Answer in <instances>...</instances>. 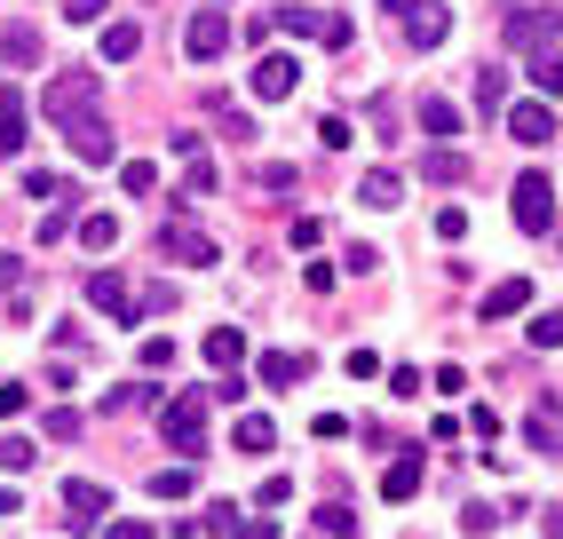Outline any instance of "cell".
Masks as SVG:
<instances>
[{
  "instance_id": "ab89813d",
  "label": "cell",
  "mask_w": 563,
  "mask_h": 539,
  "mask_svg": "<svg viewBox=\"0 0 563 539\" xmlns=\"http://www.w3.org/2000/svg\"><path fill=\"white\" fill-rule=\"evenodd\" d=\"M437 239H468V215L461 207H437Z\"/></svg>"
},
{
  "instance_id": "7dc6e473",
  "label": "cell",
  "mask_w": 563,
  "mask_h": 539,
  "mask_svg": "<svg viewBox=\"0 0 563 539\" xmlns=\"http://www.w3.org/2000/svg\"><path fill=\"white\" fill-rule=\"evenodd\" d=\"M9 278H16V262H0V286H9Z\"/></svg>"
},
{
  "instance_id": "6da1fadb",
  "label": "cell",
  "mask_w": 563,
  "mask_h": 539,
  "mask_svg": "<svg viewBox=\"0 0 563 539\" xmlns=\"http://www.w3.org/2000/svg\"><path fill=\"white\" fill-rule=\"evenodd\" d=\"M96 96H103V80H96V72H56V80H48V96H41V111L56 120V135H71L80 120H96Z\"/></svg>"
},
{
  "instance_id": "d6a6232c",
  "label": "cell",
  "mask_w": 563,
  "mask_h": 539,
  "mask_svg": "<svg viewBox=\"0 0 563 539\" xmlns=\"http://www.w3.org/2000/svg\"><path fill=\"white\" fill-rule=\"evenodd\" d=\"M41 429H48L56 444H71V437H80V429H88V420H80V413H71V405H56V413L41 420Z\"/></svg>"
},
{
  "instance_id": "d4e9b609",
  "label": "cell",
  "mask_w": 563,
  "mask_h": 539,
  "mask_svg": "<svg viewBox=\"0 0 563 539\" xmlns=\"http://www.w3.org/2000/svg\"><path fill=\"white\" fill-rule=\"evenodd\" d=\"M207 190H214V160L199 151V160H183V199H207Z\"/></svg>"
},
{
  "instance_id": "3957f363",
  "label": "cell",
  "mask_w": 563,
  "mask_h": 539,
  "mask_svg": "<svg viewBox=\"0 0 563 539\" xmlns=\"http://www.w3.org/2000/svg\"><path fill=\"white\" fill-rule=\"evenodd\" d=\"M159 437H167L183 460H199V452H207V397H175V405H159Z\"/></svg>"
},
{
  "instance_id": "bcb514c9",
  "label": "cell",
  "mask_w": 563,
  "mask_h": 539,
  "mask_svg": "<svg viewBox=\"0 0 563 539\" xmlns=\"http://www.w3.org/2000/svg\"><path fill=\"white\" fill-rule=\"evenodd\" d=\"M382 9H389V16H405V9H421V0H382Z\"/></svg>"
},
{
  "instance_id": "4dcf8cb0",
  "label": "cell",
  "mask_w": 563,
  "mask_h": 539,
  "mask_svg": "<svg viewBox=\"0 0 563 539\" xmlns=\"http://www.w3.org/2000/svg\"><path fill=\"white\" fill-rule=\"evenodd\" d=\"M532 350H563V310H540L532 318Z\"/></svg>"
},
{
  "instance_id": "7402d4cb",
  "label": "cell",
  "mask_w": 563,
  "mask_h": 539,
  "mask_svg": "<svg viewBox=\"0 0 563 539\" xmlns=\"http://www.w3.org/2000/svg\"><path fill=\"white\" fill-rule=\"evenodd\" d=\"M0 56H9V64H32V56H41V32H32V24H9V32H0Z\"/></svg>"
},
{
  "instance_id": "9c48e42d",
  "label": "cell",
  "mask_w": 563,
  "mask_h": 539,
  "mask_svg": "<svg viewBox=\"0 0 563 539\" xmlns=\"http://www.w3.org/2000/svg\"><path fill=\"white\" fill-rule=\"evenodd\" d=\"M159 254L199 262V270H207V262H214V239H207V230H191V222H167V230H159Z\"/></svg>"
},
{
  "instance_id": "9a60e30c",
  "label": "cell",
  "mask_w": 563,
  "mask_h": 539,
  "mask_svg": "<svg viewBox=\"0 0 563 539\" xmlns=\"http://www.w3.org/2000/svg\"><path fill=\"white\" fill-rule=\"evenodd\" d=\"M412 492H421V452H397L382 469V499H412Z\"/></svg>"
},
{
  "instance_id": "74e56055",
  "label": "cell",
  "mask_w": 563,
  "mask_h": 539,
  "mask_svg": "<svg viewBox=\"0 0 563 539\" xmlns=\"http://www.w3.org/2000/svg\"><path fill=\"white\" fill-rule=\"evenodd\" d=\"M318 143H325V151H350L357 135H350V120H318Z\"/></svg>"
},
{
  "instance_id": "836d02e7",
  "label": "cell",
  "mask_w": 563,
  "mask_h": 539,
  "mask_svg": "<svg viewBox=\"0 0 563 539\" xmlns=\"http://www.w3.org/2000/svg\"><path fill=\"white\" fill-rule=\"evenodd\" d=\"M183 492H191V469H159L152 476V499H183Z\"/></svg>"
},
{
  "instance_id": "cb8c5ba5",
  "label": "cell",
  "mask_w": 563,
  "mask_h": 539,
  "mask_svg": "<svg viewBox=\"0 0 563 539\" xmlns=\"http://www.w3.org/2000/svg\"><path fill=\"white\" fill-rule=\"evenodd\" d=\"M32 460H41V444H32V437H0V469H9V476H24Z\"/></svg>"
},
{
  "instance_id": "5b68a950",
  "label": "cell",
  "mask_w": 563,
  "mask_h": 539,
  "mask_svg": "<svg viewBox=\"0 0 563 539\" xmlns=\"http://www.w3.org/2000/svg\"><path fill=\"white\" fill-rule=\"evenodd\" d=\"M222 48H231V16H222V9H199L191 24H183V56H191V64H214Z\"/></svg>"
},
{
  "instance_id": "30bf717a",
  "label": "cell",
  "mask_w": 563,
  "mask_h": 539,
  "mask_svg": "<svg viewBox=\"0 0 563 539\" xmlns=\"http://www.w3.org/2000/svg\"><path fill=\"white\" fill-rule=\"evenodd\" d=\"M421 135H437V151H453V135H461V103H453V96H421Z\"/></svg>"
},
{
  "instance_id": "4fadbf2b",
  "label": "cell",
  "mask_w": 563,
  "mask_h": 539,
  "mask_svg": "<svg viewBox=\"0 0 563 539\" xmlns=\"http://www.w3.org/2000/svg\"><path fill=\"white\" fill-rule=\"evenodd\" d=\"M516 310H532V278H500L493 294H484V318H493V326L516 318Z\"/></svg>"
},
{
  "instance_id": "ffe728a7",
  "label": "cell",
  "mask_w": 563,
  "mask_h": 539,
  "mask_svg": "<svg viewBox=\"0 0 563 539\" xmlns=\"http://www.w3.org/2000/svg\"><path fill=\"white\" fill-rule=\"evenodd\" d=\"M80 246L88 254H111V246H120V215H80Z\"/></svg>"
},
{
  "instance_id": "277c9868",
  "label": "cell",
  "mask_w": 563,
  "mask_h": 539,
  "mask_svg": "<svg viewBox=\"0 0 563 539\" xmlns=\"http://www.w3.org/2000/svg\"><path fill=\"white\" fill-rule=\"evenodd\" d=\"M555 32H563V9H508V16H500V41L523 48V56H548Z\"/></svg>"
},
{
  "instance_id": "60d3db41",
  "label": "cell",
  "mask_w": 563,
  "mask_h": 539,
  "mask_svg": "<svg viewBox=\"0 0 563 539\" xmlns=\"http://www.w3.org/2000/svg\"><path fill=\"white\" fill-rule=\"evenodd\" d=\"M199 524H207V531H239V508H231V499H214V508H207Z\"/></svg>"
},
{
  "instance_id": "8fae6325",
  "label": "cell",
  "mask_w": 563,
  "mask_h": 539,
  "mask_svg": "<svg viewBox=\"0 0 563 539\" xmlns=\"http://www.w3.org/2000/svg\"><path fill=\"white\" fill-rule=\"evenodd\" d=\"M508 135L516 143H555V111L548 103H508Z\"/></svg>"
},
{
  "instance_id": "5bb4252c",
  "label": "cell",
  "mask_w": 563,
  "mask_h": 539,
  "mask_svg": "<svg viewBox=\"0 0 563 539\" xmlns=\"http://www.w3.org/2000/svg\"><path fill=\"white\" fill-rule=\"evenodd\" d=\"M444 32H453V9H412L405 16V41L412 48H444Z\"/></svg>"
},
{
  "instance_id": "f35d334b",
  "label": "cell",
  "mask_w": 563,
  "mask_h": 539,
  "mask_svg": "<svg viewBox=\"0 0 563 539\" xmlns=\"http://www.w3.org/2000/svg\"><path fill=\"white\" fill-rule=\"evenodd\" d=\"M103 9H111V0H64V16H71V24H103Z\"/></svg>"
},
{
  "instance_id": "8992f818",
  "label": "cell",
  "mask_w": 563,
  "mask_h": 539,
  "mask_svg": "<svg viewBox=\"0 0 563 539\" xmlns=\"http://www.w3.org/2000/svg\"><path fill=\"white\" fill-rule=\"evenodd\" d=\"M103 508H111V492L103 484H64V531H103Z\"/></svg>"
},
{
  "instance_id": "1f68e13d",
  "label": "cell",
  "mask_w": 563,
  "mask_h": 539,
  "mask_svg": "<svg viewBox=\"0 0 563 539\" xmlns=\"http://www.w3.org/2000/svg\"><path fill=\"white\" fill-rule=\"evenodd\" d=\"M476 103L500 111V103H508V72H476Z\"/></svg>"
},
{
  "instance_id": "603a6c76",
  "label": "cell",
  "mask_w": 563,
  "mask_h": 539,
  "mask_svg": "<svg viewBox=\"0 0 563 539\" xmlns=\"http://www.w3.org/2000/svg\"><path fill=\"white\" fill-rule=\"evenodd\" d=\"M135 48H143V32H135V24H103V64H128Z\"/></svg>"
},
{
  "instance_id": "7a4b0ae2",
  "label": "cell",
  "mask_w": 563,
  "mask_h": 539,
  "mask_svg": "<svg viewBox=\"0 0 563 539\" xmlns=\"http://www.w3.org/2000/svg\"><path fill=\"white\" fill-rule=\"evenodd\" d=\"M508 215H516V230L548 239V230H555V183H548V175H516V190H508Z\"/></svg>"
},
{
  "instance_id": "ac0fdd59",
  "label": "cell",
  "mask_w": 563,
  "mask_h": 539,
  "mask_svg": "<svg viewBox=\"0 0 563 539\" xmlns=\"http://www.w3.org/2000/svg\"><path fill=\"white\" fill-rule=\"evenodd\" d=\"M231 444H239V452H271V444H278V429H271V413H239V429H231Z\"/></svg>"
},
{
  "instance_id": "d6986e66",
  "label": "cell",
  "mask_w": 563,
  "mask_h": 539,
  "mask_svg": "<svg viewBox=\"0 0 563 539\" xmlns=\"http://www.w3.org/2000/svg\"><path fill=\"white\" fill-rule=\"evenodd\" d=\"M239 358H246V333H239V326H214V333H207V365H222V373H231Z\"/></svg>"
},
{
  "instance_id": "7c38bea8",
  "label": "cell",
  "mask_w": 563,
  "mask_h": 539,
  "mask_svg": "<svg viewBox=\"0 0 563 539\" xmlns=\"http://www.w3.org/2000/svg\"><path fill=\"white\" fill-rule=\"evenodd\" d=\"M64 143H71V151H80V160H88V167H103V160H111V151H120V143H111V120H103V111H96V120H80V128H71Z\"/></svg>"
},
{
  "instance_id": "7bdbcfd3",
  "label": "cell",
  "mask_w": 563,
  "mask_h": 539,
  "mask_svg": "<svg viewBox=\"0 0 563 539\" xmlns=\"http://www.w3.org/2000/svg\"><path fill=\"white\" fill-rule=\"evenodd\" d=\"M278 24H286V32H318L325 16H318V9H278Z\"/></svg>"
},
{
  "instance_id": "484cf974",
  "label": "cell",
  "mask_w": 563,
  "mask_h": 539,
  "mask_svg": "<svg viewBox=\"0 0 563 539\" xmlns=\"http://www.w3.org/2000/svg\"><path fill=\"white\" fill-rule=\"evenodd\" d=\"M421 175H429V183H468V160H461V151H429Z\"/></svg>"
},
{
  "instance_id": "e0dca14e",
  "label": "cell",
  "mask_w": 563,
  "mask_h": 539,
  "mask_svg": "<svg viewBox=\"0 0 563 539\" xmlns=\"http://www.w3.org/2000/svg\"><path fill=\"white\" fill-rule=\"evenodd\" d=\"M357 199H365V207H373V215H389V207H397V199H405V183H397V175H389V167H373V175H365V183H357Z\"/></svg>"
},
{
  "instance_id": "ba28073f",
  "label": "cell",
  "mask_w": 563,
  "mask_h": 539,
  "mask_svg": "<svg viewBox=\"0 0 563 539\" xmlns=\"http://www.w3.org/2000/svg\"><path fill=\"white\" fill-rule=\"evenodd\" d=\"M88 301H96V310L103 318H135V294H128V278H120V270H96V278H88Z\"/></svg>"
},
{
  "instance_id": "e575fe53",
  "label": "cell",
  "mask_w": 563,
  "mask_h": 539,
  "mask_svg": "<svg viewBox=\"0 0 563 539\" xmlns=\"http://www.w3.org/2000/svg\"><path fill=\"white\" fill-rule=\"evenodd\" d=\"M32 405V389H24V381H0V420H16Z\"/></svg>"
},
{
  "instance_id": "f546056e",
  "label": "cell",
  "mask_w": 563,
  "mask_h": 539,
  "mask_svg": "<svg viewBox=\"0 0 563 539\" xmlns=\"http://www.w3.org/2000/svg\"><path fill=\"white\" fill-rule=\"evenodd\" d=\"M24 190H32V199H80V190H71V183H56L48 167H32V175H24Z\"/></svg>"
},
{
  "instance_id": "d590c367",
  "label": "cell",
  "mask_w": 563,
  "mask_h": 539,
  "mask_svg": "<svg viewBox=\"0 0 563 539\" xmlns=\"http://www.w3.org/2000/svg\"><path fill=\"white\" fill-rule=\"evenodd\" d=\"M143 365L167 373V365H175V341H167V333H152V341H143Z\"/></svg>"
},
{
  "instance_id": "4316f807",
  "label": "cell",
  "mask_w": 563,
  "mask_h": 539,
  "mask_svg": "<svg viewBox=\"0 0 563 539\" xmlns=\"http://www.w3.org/2000/svg\"><path fill=\"white\" fill-rule=\"evenodd\" d=\"M532 88H540V96H563V56H555V48L532 56Z\"/></svg>"
},
{
  "instance_id": "f6af8a7d",
  "label": "cell",
  "mask_w": 563,
  "mask_h": 539,
  "mask_svg": "<svg viewBox=\"0 0 563 539\" xmlns=\"http://www.w3.org/2000/svg\"><path fill=\"white\" fill-rule=\"evenodd\" d=\"M0 516H16V492H9V484H0Z\"/></svg>"
},
{
  "instance_id": "ee69618b",
  "label": "cell",
  "mask_w": 563,
  "mask_h": 539,
  "mask_svg": "<svg viewBox=\"0 0 563 539\" xmlns=\"http://www.w3.org/2000/svg\"><path fill=\"white\" fill-rule=\"evenodd\" d=\"M239 539H278V524H271V516H254V524H239Z\"/></svg>"
},
{
  "instance_id": "52a82bcc",
  "label": "cell",
  "mask_w": 563,
  "mask_h": 539,
  "mask_svg": "<svg viewBox=\"0 0 563 539\" xmlns=\"http://www.w3.org/2000/svg\"><path fill=\"white\" fill-rule=\"evenodd\" d=\"M294 80H302V64H294V56H254V96L262 103H286Z\"/></svg>"
},
{
  "instance_id": "f1b7e54d",
  "label": "cell",
  "mask_w": 563,
  "mask_h": 539,
  "mask_svg": "<svg viewBox=\"0 0 563 539\" xmlns=\"http://www.w3.org/2000/svg\"><path fill=\"white\" fill-rule=\"evenodd\" d=\"M152 183H159V167H152V160H128V167H120V190H128V199H143Z\"/></svg>"
},
{
  "instance_id": "b9f144b4",
  "label": "cell",
  "mask_w": 563,
  "mask_h": 539,
  "mask_svg": "<svg viewBox=\"0 0 563 539\" xmlns=\"http://www.w3.org/2000/svg\"><path fill=\"white\" fill-rule=\"evenodd\" d=\"M96 539H152V524H143V516H128V524H103Z\"/></svg>"
},
{
  "instance_id": "2e32d148",
  "label": "cell",
  "mask_w": 563,
  "mask_h": 539,
  "mask_svg": "<svg viewBox=\"0 0 563 539\" xmlns=\"http://www.w3.org/2000/svg\"><path fill=\"white\" fill-rule=\"evenodd\" d=\"M16 151H24V96L0 88V160H16Z\"/></svg>"
},
{
  "instance_id": "83f0119b",
  "label": "cell",
  "mask_w": 563,
  "mask_h": 539,
  "mask_svg": "<svg viewBox=\"0 0 563 539\" xmlns=\"http://www.w3.org/2000/svg\"><path fill=\"white\" fill-rule=\"evenodd\" d=\"M318 531H325V539H350V531H357V516L342 508V499H325V508H318Z\"/></svg>"
},
{
  "instance_id": "c3c4849f",
  "label": "cell",
  "mask_w": 563,
  "mask_h": 539,
  "mask_svg": "<svg viewBox=\"0 0 563 539\" xmlns=\"http://www.w3.org/2000/svg\"><path fill=\"white\" fill-rule=\"evenodd\" d=\"M548 531H555V539H563V508H555V524H548Z\"/></svg>"
},
{
  "instance_id": "8d00e7d4",
  "label": "cell",
  "mask_w": 563,
  "mask_h": 539,
  "mask_svg": "<svg viewBox=\"0 0 563 539\" xmlns=\"http://www.w3.org/2000/svg\"><path fill=\"white\" fill-rule=\"evenodd\" d=\"M523 437H532L540 452H555V413H532V420H523Z\"/></svg>"
},
{
  "instance_id": "44dd1931",
  "label": "cell",
  "mask_w": 563,
  "mask_h": 539,
  "mask_svg": "<svg viewBox=\"0 0 563 539\" xmlns=\"http://www.w3.org/2000/svg\"><path fill=\"white\" fill-rule=\"evenodd\" d=\"M302 373H310V358H294V350H271V358H262V381H271V389H294Z\"/></svg>"
}]
</instances>
